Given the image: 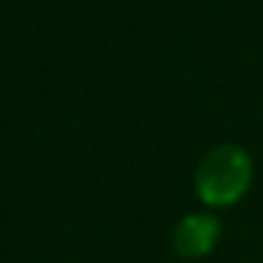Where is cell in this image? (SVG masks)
Segmentation results:
<instances>
[{
  "label": "cell",
  "mask_w": 263,
  "mask_h": 263,
  "mask_svg": "<svg viewBox=\"0 0 263 263\" xmlns=\"http://www.w3.org/2000/svg\"><path fill=\"white\" fill-rule=\"evenodd\" d=\"M252 184V159L238 144H218L195 167V193L212 210L238 204Z\"/></svg>",
  "instance_id": "1"
},
{
  "label": "cell",
  "mask_w": 263,
  "mask_h": 263,
  "mask_svg": "<svg viewBox=\"0 0 263 263\" xmlns=\"http://www.w3.org/2000/svg\"><path fill=\"white\" fill-rule=\"evenodd\" d=\"M221 240V221L212 212H190L173 227L170 246L181 260L206 257Z\"/></svg>",
  "instance_id": "2"
}]
</instances>
